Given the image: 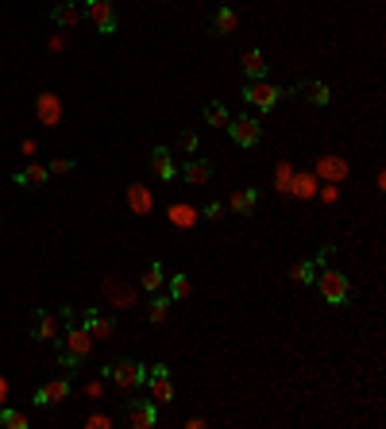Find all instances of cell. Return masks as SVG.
<instances>
[{
	"instance_id": "cb8c5ba5",
	"label": "cell",
	"mask_w": 386,
	"mask_h": 429,
	"mask_svg": "<svg viewBox=\"0 0 386 429\" xmlns=\"http://www.w3.org/2000/svg\"><path fill=\"white\" fill-rule=\"evenodd\" d=\"M290 194L313 197V194H317V175H294V178H290Z\"/></svg>"
},
{
	"instance_id": "3957f363",
	"label": "cell",
	"mask_w": 386,
	"mask_h": 429,
	"mask_svg": "<svg viewBox=\"0 0 386 429\" xmlns=\"http://www.w3.org/2000/svg\"><path fill=\"white\" fill-rule=\"evenodd\" d=\"M313 283H317V290H321V298H325V302H332V306L348 302V294H351L348 275H340V271H332V267H321Z\"/></svg>"
},
{
	"instance_id": "4316f807",
	"label": "cell",
	"mask_w": 386,
	"mask_h": 429,
	"mask_svg": "<svg viewBox=\"0 0 386 429\" xmlns=\"http://www.w3.org/2000/svg\"><path fill=\"white\" fill-rule=\"evenodd\" d=\"M205 120H209L212 128H228V120H232V117H228V109L220 101H209V105H205Z\"/></svg>"
},
{
	"instance_id": "f1b7e54d",
	"label": "cell",
	"mask_w": 386,
	"mask_h": 429,
	"mask_svg": "<svg viewBox=\"0 0 386 429\" xmlns=\"http://www.w3.org/2000/svg\"><path fill=\"white\" fill-rule=\"evenodd\" d=\"M0 425H4V429H28V418H23L20 410H8V406H0Z\"/></svg>"
},
{
	"instance_id": "8992f818",
	"label": "cell",
	"mask_w": 386,
	"mask_h": 429,
	"mask_svg": "<svg viewBox=\"0 0 386 429\" xmlns=\"http://www.w3.org/2000/svg\"><path fill=\"white\" fill-rule=\"evenodd\" d=\"M155 422H159V406H155V402H147V399H131L128 402L124 425H131V429H151Z\"/></svg>"
},
{
	"instance_id": "2e32d148",
	"label": "cell",
	"mask_w": 386,
	"mask_h": 429,
	"mask_svg": "<svg viewBox=\"0 0 386 429\" xmlns=\"http://www.w3.org/2000/svg\"><path fill=\"white\" fill-rule=\"evenodd\" d=\"M317 175L328 178V182H340V178L348 175V163H344L340 155H325V159L317 163Z\"/></svg>"
},
{
	"instance_id": "d6986e66",
	"label": "cell",
	"mask_w": 386,
	"mask_h": 429,
	"mask_svg": "<svg viewBox=\"0 0 386 429\" xmlns=\"http://www.w3.org/2000/svg\"><path fill=\"white\" fill-rule=\"evenodd\" d=\"M182 178L190 186H205L212 178V167H209V163H201V159H193V163H186V167H182Z\"/></svg>"
},
{
	"instance_id": "e0dca14e",
	"label": "cell",
	"mask_w": 386,
	"mask_h": 429,
	"mask_svg": "<svg viewBox=\"0 0 386 429\" xmlns=\"http://www.w3.org/2000/svg\"><path fill=\"white\" fill-rule=\"evenodd\" d=\"M51 20L59 23V28H78L81 12H78V4H73V0H66V4H54L51 8Z\"/></svg>"
},
{
	"instance_id": "8fae6325",
	"label": "cell",
	"mask_w": 386,
	"mask_h": 429,
	"mask_svg": "<svg viewBox=\"0 0 386 429\" xmlns=\"http://www.w3.org/2000/svg\"><path fill=\"white\" fill-rule=\"evenodd\" d=\"M31 336L35 341H54L59 336V317L51 310H35L31 313Z\"/></svg>"
},
{
	"instance_id": "ba28073f",
	"label": "cell",
	"mask_w": 386,
	"mask_h": 429,
	"mask_svg": "<svg viewBox=\"0 0 386 429\" xmlns=\"http://www.w3.org/2000/svg\"><path fill=\"white\" fill-rule=\"evenodd\" d=\"M228 136H232L240 147H255L259 136H263V128H259L255 117H240V120H228Z\"/></svg>"
},
{
	"instance_id": "60d3db41",
	"label": "cell",
	"mask_w": 386,
	"mask_h": 429,
	"mask_svg": "<svg viewBox=\"0 0 386 429\" xmlns=\"http://www.w3.org/2000/svg\"><path fill=\"white\" fill-rule=\"evenodd\" d=\"M4 399H8V379H0V406H4Z\"/></svg>"
},
{
	"instance_id": "7402d4cb",
	"label": "cell",
	"mask_w": 386,
	"mask_h": 429,
	"mask_svg": "<svg viewBox=\"0 0 386 429\" xmlns=\"http://www.w3.org/2000/svg\"><path fill=\"white\" fill-rule=\"evenodd\" d=\"M104 294H109L112 302H120V306H131V302H135V294H131L120 278H104Z\"/></svg>"
},
{
	"instance_id": "d4e9b609",
	"label": "cell",
	"mask_w": 386,
	"mask_h": 429,
	"mask_svg": "<svg viewBox=\"0 0 386 429\" xmlns=\"http://www.w3.org/2000/svg\"><path fill=\"white\" fill-rule=\"evenodd\" d=\"M170 221H174L178 228H193L197 225V209L193 205H170Z\"/></svg>"
},
{
	"instance_id": "9c48e42d",
	"label": "cell",
	"mask_w": 386,
	"mask_h": 429,
	"mask_svg": "<svg viewBox=\"0 0 386 429\" xmlns=\"http://www.w3.org/2000/svg\"><path fill=\"white\" fill-rule=\"evenodd\" d=\"M66 394H70V379H51V383H43L35 391V406L51 410V406H59V402H66Z\"/></svg>"
},
{
	"instance_id": "d590c367",
	"label": "cell",
	"mask_w": 386,
	"mask_h": 429,
	"mask_svg": "<svg viewBox=\"0 0 386 429\" xmlns=\"http://www.w3.org/2000/svg\"><path fill=\"white\" fill-rule=\"evenodd\" d=\"M332 259H336V247L328 244V247H321V255H317L313 263H317V267H328V263H332Z\"/></svg>"
},
{
	"instance_id": "e575fe53",
	"label": "cell",
	"mask_w": 386,
	"mask_h": 429,
	"mask_svg": "<svg viewBox=\"0 0 386 429\" xmlns=\"http://www.w3.org/2000/svg\"><path fill=\"white\" fill-rule=\"evenodd\" d=\"M47 170H51V175H70V170H73V159H54Z\"/></svg>"
},
{
	"instance_id": "8d00e7d4",
	"label": "cell",
	"mask_w": 386,
	"mask_h": 429,
	"mask_svg": "<svg viewBox=\"0 0 386 429\" xmlns=\"http://www.w3.org/2000/svg\"><path fill=\"white\" fill-rule=\"evenodd\" d=\"M336 197H340V189H336V182H328V186L321 189V201H328V205H332Z\"/></svg>"
},
{
	"instance_id": "9a60e30c",
	"label": "cell",
	"mask_w": 386,
	"mask_h": 429,
	"mask_svg": "<svg viewBox=\"0 0 386 429\" xmlns=\"http://www.w3.org/2000/svg\"><path fill=\"white\" fill-rule=\"evenodd\" d=\"M47 178H51V170L47 167H23V170H16L12 175V182L28 186V189H39V186H47Z\"/></svg>"
},
{
	"instance_id": "30bf717a",
	"label": "cell",
	"mask_w": 386,
	"mask_h": 429,
	"mask_svg": "<svg viewBox=\"0 0 386 429\" xmlns=\"http://www.w3.org/2000/svg\"><path fill=\"white\" fill-rule=\"evenodd\" d=\"M78 325H85V333L93 336V341H109V336L116 333V325H112L101 310H85V317H81Z\"/></svg>"
},
{
	"instance_id": "6da1fadb",
	"label": "cell",
	"mask_w": 386,
	"mask_h": 429,
	"mask_svg": "<svg viewBox=\"0 0 386 429\" xmlns=\"http://www.w3.org/2000/svg\"><path fill=\"white\" fill-rule=\"evenodd\" d=\"M101 375L109 379V383H116L124 394H135L147 379V368H139L135 360H112V364L101 368Z\"/></svg>"
},
{
	"instance_id": "ac0fdd59",
	"label": "cell",
	"mask_w": 386,
	"mask_h": 429,
	"mask_svg": "<svg viewBox=\"0 0 386 429\" xmlns=\"http://www.w3.org/2000/svg\"><path fill=\"white\" fill-rule=\"evenodd\" d=\"M298 97H306L309 105H328V86L325 81H301L298 89H294Z\"/></svg>"
},
{
	"instance_id": "44dd1931",
	"label": "cell",
	"mask_w": 386,
	"mask_h": 429,
	"mask_svg": "<svg viewBox=\"0 0 386 429\" xmlns=\"http://www.w3.org/2000/svg\"><path fill=\"white\" fill-rule=\"evenodd\" d=\"M255 201H259V194H255V189H236V194H232V201H228V205H232V213L248 217V213L255 209Z\"/></svg>"
},
{
	"instance_id": "484cf974",
	"label": "cell",
	"mask_w": 386,
	"mask_h": 429,
	"mask_svg": "<svg viewBox=\"0 0 386 429\" xmlns=\"http://www.w3.org/2000/svg\"><path fill=\"white\" fill-rule=\"evenodd\" d=\"M317 271H321V267H317L313 259H301V263H294V267H290V278H294V283H313Z\"/></svg>"
},
{
	"instance_id": "5b68a950",
	"label": "cell",
	"mask_w": 386,
	"mask_h": 429,
	"mask_svg": "<svg viewBox=\"0 0 386 429\" xmlns=\"http://www.w3.org/2000/svg\"><path fill=\"white\" fill-rule=\"evenodd\" d=\"M85 16L93 20V28L101 35H112L116 31V4L112 0H85Z\"/></svg>"
},
{
	"instance_id": "f546056e",
	"label": "cell",
	"mask_w": 386,
	"mask_h": 429,
	"mask_svg": "<svg viewBox=\"0 0 386 429\" xmlns=\"http://www.w3.org/2000/svg\"><path fill=\"white\" fill-rule=\"evenodd\" d=\"M143 286L147 290H159L162 286V263H151V267L143 271Z\"/></svg>"
},
{
	"instance_id": "7a4b0ae2",
	"label": "cell",
	"mask_w": 386,
	"mask_h": 429,
	"mask_svg": "<svg viewBox=\"0 0 386 429\" xmlns=\"http://www.w3.org/2000/svg\"><path fill=\"white\" fill-rule=\"evenodd\" d=\"M89 348H93V336L85 333V325H70L66 329V344L59 348V364L62 368H78L81 360L89 356Z\"/></svg>"
},
{
	"instance_id": "d6a6232c",
	"label": "cell",
	"mask_w": 386,
	"mask_h": 429,
	"mask_svg": "<svg viewBox=\"0 0 386 429\" xmlns=\"http://www.w3.org/2000/svg\"><path fill=\"white\" fill-rule=\"evenodd\" d=\"M109 425H116L109 414H93V418H85V429H109Z\"/></svg>"
},
{
	"instance_id": "52a82bcc",
	"label": "cell",
	"mask_w": 386,
	"mask_h": 429,
	"mask_svg": "<svg viewBox=\"0 0 386 429\" xmlns=\"http://www.w3.org/2000/svg\"><path fill=\"white\" fill-rule=\"evenodd\" d=\"M243 97H248V101L255 105V109H263V112H267V109H275V105H278L282 89H278V86H270V81H263V78H255L248 89H243Z\"/></svg>"
},
{
	"instance_id": "277c9868",
	"label": "cell",
	"mask_w": 386,
	"mask_h": 429,
	"mask_svg": "<svg viewBox=\"0 0 386 429\" xmlns=\"http://www.w3.org/2000/svg\"><path fill=\"white\" fill-rule=\"evenodd\" d=\"M147 391H151V402L155 406H162V402L174 399V383H170V368L167 364H155L151 371H147Z\"/></svg>"
},
{
	"instance_id": "ab89813d",
	"label": "cell",
	"mask_w": 386,
	"mask_h": 429,
	"mask_svg": "<svg viewBox=\"0 0 386 429\" xmlns=\"http://www.w3.org/2000/svg\"><path fill=\"white\" fill-rule=\"evenodd\" d=\"M220 213H224V205H209V209H205V217H209V221H217Z\"/></svg>"
},
{
	"instance_id": "4fadbf2b",
	"label": "cell",
	"mask_w": 386,
	"mask_h": 429,
	"mask_svg": "<svg viewBox=\"0 0 386 429\" xmlns=\"http://www.w3.org/2000/svg\"><path fill=\"white\" fill-rule=\"evenodd\" d=\"M128 205H131V213H139V217H147V213H151V205H155L151 189H147L143 182H131V186H128Z\"/></svg>"
},
{
	"instance_id": "83f0119b",
	"label": "cell",
	"mask_w": 386,
	"mask_h": 429,
	"mask_svg": "<svg viewBox=\"0 0 386 429\" xmlns=\"http://www.w3.org/2000/svg\"><path fill=\"white\" fill-rule=\"evenodd\" d=\"M190 294H193V283H190V275H182V271H178V275L174 278H170V298H190Z\"/></svg>"
},
{
	"instance_id": "b9f144b4",
	"label": "cell",
	"mask_w": 386,
	"mask_h": 429,
	"mask_svg": "<svg viewBox=\"0 0 386 429\" xmlns=\"http://www.w3.org/2000/svg\"><path fill=\"white\" fill-rule=\"evenodd\" d=\"M73 4H78V0H73Z\"/></svg>"
},
{
	"instance_id": "74e56055",
	"label": "cell",
	"mask_w": 386,
	"mask_h": 429,
	"mask_svg": "<svg viewBox=\"0 0 386 429\" xmlns=\"http://www.w3.org/2000/svg\"><path fill=\"white\" fill-rule=\"evenodd\" d=\"M59 317L66 321V325H78V310H73V306H62V313H59Z\"/></svg>"
},
{
	"instance_id": "603a6c76",
	"label": "cell",
	"mask_w": 386,
	"mask_h": 429,
	"mask_svg": "<svg viewBox=\"0 0 386 429\" xmlns=\"http://www.w3.org/2000/svg\"><path fill=\"white\" fill-rule=\"evenodd\" d=\"M243 74H248L251 81L267 74V59H263V51H248V54H243Z\"/></svg>"
},
{
	"instance_id": "5bb4252c",
	"label": "cell",
	"mask_w": 386,
	"mask_h": 429,
	"mask_svg": "<svg viewBox=\"0 0 386 429\" xmlns=\"http://www.w3.org/2000/svg\"><path fill=\"white\" fill-rule=\"evenodd\" d=\"M151 170L162 178V182L178 178V167H174V159H170V151H167V147H155V151H151Z\"/></svg>"
},
{
	"instance_id": "ffe728a7",
	"label": "cell",
	"mask_w": 386,
	"mask_h": 429,
	"mask_svg": "<svg viewBox=\"0 0 386 429\" xmlns=\"http://www.w3.org/2000/svg\"><path fill=\"white\" fill-rule=\"evenodd\" d=\"M236 23H240V16L232 12V8H217V16H212V31L217 35H228V31H236Z\"/></svg>"
},
{
	"instance_id": "f35d334b",
	"label": "cell",
	"mask_w": 386,
	"mask_h": 429,
	"mask_svg": "<svg viewBox=\"0 0 386 429\" xmlns=\"http://www.w3.org/2000/svg\"><path fill=\"white\" fill-rule=\"evenodd\" d=\"M182 147L186 151H197V131H182Z\"/></svg>"
},
{
	"instance_id": "7c38bea8",
	"label": "cell",
	"mask_w": 386,
	"mask_h": 429,
	"mask_svg": "<svg viewBox=\"0 0 386 429\" xmlns=\"http://www.w3.org/2000/svg\"><path fill=\"white\" fill-rule=\"evenodd\" d=\"M35 117L43 128H54V124L62 120V101L54 93H39V101H35Z\"/></svg>"
},
{
	"instance_id": "4dcf8cb0",
	"label": "cell",
	"mask_w": 386,
	"mask_h": 429,
	"mask_svg": "<svg viewBox=\"0 0 386 429\" xmlns=\"http://www.w3.org/2000/svg\"><path fill=\"white\" fill-rule=\"evenodd\" d=\"M290 178H294V167H290V163H282L278 175H275V189H278V194H290Z\"/></svg>"
},
{
	"instance_id": "1f68e13d",
	"label": "cell",
	"mask_w": 386,
	"mask_h": 429,
	"mask_svg": "<svg viewBox=\"0 0 386 429\" xmlns=\"http://www.w3.org/2000/svg\"><path fill=\"white\" fill-rule=\"evenodd\" d=\"M167 310H170V298H155L151 306H147V317L159 325V321H167Z\"/></svg>"
},
{
	"instance_id": "836d02e7",
	"label": "cell",
	"mask_w": 386,
	"mask_h": 429,
	"mask_svg": "<svg viewBox=\"0 0 386 429\" xmlns=\"http://www.w3.org/2000/svg\"><path fill=\"white\" fill-rule=\"evenodd\" d=\"M85 394H89V399H101V394H104V375H101V379H89V383H85Z\"/></svg>"
}]
</instances>
